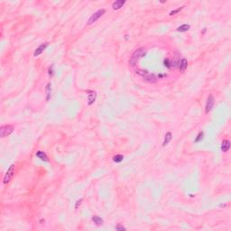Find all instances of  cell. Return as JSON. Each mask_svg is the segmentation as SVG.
I'll use <instances>...</instances> for the list:
<instances>
[{
	"label": "cell",
	"mask_w": 231,
	"mask_h": 231,
	"mask_svg": "<svg viewBox=\"0 0 231 231\" xmlns=\"http://www.w3.org/2000/svg\"><path fill=\"white\" fill-rule=\"evenodd\" d=\"M145 54H146V50L145 48L136 49V50L134 52V53L132 54L130 60H129V64H130V66H132V67L135 66V64L138 62L140 59H141L142 57L145 56Z\"/></svg>",
	"instance_id": "1"
},
{
	"label": "cell",
	"mask_w": 231,
	"mask_h": 231,
	"mask_svg": "<svg viewBox=\"0 0 231 231\" xmlns=\"http://www.w3.org/2000/svg\"><path fill=\"white\" fill-rule=\"evenodd\" d=\"M14 127L13 126H11V125L2 126L1 127H0V136H1L2 138H4V137L12 134V133L14 132Z\"/></svg>",
	"instance_id": "2"
},
{
	"label": "cell",
	"mask_w": 231,
	"mask_h": 231,
	"mask_svg": "<svg viewBox=\"0 0 231 231\" xmlns=\"http://www.w3.org/2000/svg\"><path fill=\"white\" fill-rule=\"evenodd\" d=\"M105 12H106L105 9H99V10H97V11L96 13H94V14H93L92 16H90V18L89 19L88 24H93V23L96 22L97 20H99V19L104 14H105Z\"/></svg>",
	"instance_id": "3"
},
{
	"label": "cell",
	"mask_w": 231,
	"mask_h": 231,
	"mask_svg": "<svg viewBox=\"0 0 231 231\" xmlns=\"http://www.w3.org/2000/svg\"><path fill=\"white\" fill-rule=\"evenodd\" d=\"M14 165L12 164L10 165V167L8 168V170L6 171V174H5V177H4V184H6L9 183V181L11 180V178L13 177V175H14Z\"/></svg>",
	"instance_id": "4"
},
{
	"label": "cell",
	"mask_w": 231,
	"mask_h": 231,
	"mask_svg": "<svg viewBox=\"0 0 231 231\" xmlns=\"http://www.w3.org/2000/svg\"><path fill=\"white\" fill-rule=\"evenodd\" d=\"M214 104H215V99H214L212 95H209V96L208 97L207 102H206V109H205L206 114L209 113V111H211V109H213Z\"/></svg>",
	"instance_id": "5"
},
{
	"label": "cell",
	"mask_w": 231,
	"mask_h": 231,
	"mask_svg": "<svg viewBox=\"0 0 231 231\" xmlns=\"http://www.w3.org/2000/svg\"><path fill=\"white\" fill-rule=\"evenodd\" d=\"M48 45H49V43H43V44H41V45H40L39 47H38V48L36 49V50H35V53H33V56H35V57L39 56V55L41 54L42 52H43L46 48H47V46H48Z\"/></svg>",
	"instance_id": "6"
},
{
	"label": "cell",
	"mask_w": 231,
	"mask_h": 231,
	"mask_svg": "<svg viewBox=\"0 0 231 231\" xmlns=\"http://www.w3.org/2000/svg\"><path fill=\"white\" fill-rule=\"evenodd\" d=\"M88 99H89V105H92L93 103L95 102V100H96V97H97V94L95 91H93V90H88Z\"/></svg>",
	"instance_id": "7"
},
{
	"label": "cell",
	"mask_w": 231,
	"mask_h": 231,
	"mask_svg": "<svg viewBox=\"0 0 231 231\" xmlns=\"http://www.w3.org/2000/svg\"><path fill=\"white\" fill-rule=\"evenodd\" d=\"M125 4H126L125 0H116V1H115L112 4V7H113L114 10H118L121 7H123V6H124Z\"/></svg>",
	"instance_id": "8"
},
{
	"label": "cell",
	"mask_w": 231,
	"mask_h": 231,
	"mask_svg": "<svg viewBox=\"0 0 231 231\" xmlns=\"http://www.w3.org/2000/svg\"><path fill=\"white\" fill-rule=\"evenodd\" d=\"M229 148H230V142L228 141V140H223V142H222V144H221L222 152H224V153L228 152V150H229Z\"/></svg>",
	"instance_id": "9"
},
{
	"label": "cell",
	"mask_w": 231,
	"mask_h": 231,
	"mask_svg": "<svg viewBox=\"0 0 231 231\" xmlns=\"http://www.w3.org/2000/svg\"><path fill=\"white\" fill-rule=\"evenodd\" d=\"M188 67V61L187 60H186L185 58H183V60L181 61V62H180V71H181V72H183V71H185V70L187 69Z\"/></svg>",
	"instance_id": "10"
},
{
	"label": "cell",
	"mask_w": 231,
	"mask_h": 231,
	"mask_svg": "<svg viewBox=\"0 0 231 231\" xmlns=\"http://www.w3.org/2000/svg\"><path fill=\"white\" fill-rule=\"evenodd\" d=\"M171 138H173V135H171V133H170V132L166 133V135H165V136H164V143H163V145H164V146H166V145H168V144L171 142Z\"/></svg>",
	"instance_id": "11"
},
{
	"label": "cell",
	"mask_w": 231,
	"mask_h": 231,
	"mask_svg": "<svg viewBox=\"0 0 231 231\" xmlns=\"http://www.w3.org/2000/svg\"><path fill=\"white\" fill-rule=\"evenodd\" d=\"M36 156L39 159H41L42 161H45V162H47L48 161V157L47 155H46V154L43 151H38L36 153Z\"/></svg>",
	"instance_id": "12"
},
{
	"label": "cell",
	"mask_w": 231,
	"mask_h": 231,
	"mask_svg": "<svg viewBox=\"0 0 231 231\" xmlns=\"http://www.w3.org/2000/svg\"><path fill=\"white\" fill-rule=\"evenodd\" d=\"M92 221L94 222L97 226H101L104 223V220L101 219V218H99V216H93Z\"/></svg>",
	"instance_id": "13"
},
{
	"label": "cell",
	"mask_w": 231,
	"mask_h": 231,
	"mask_svg": "<svg viewBox=\"0 0 231 231\" xmlns=\"http://www.w3.org/2000/svg\"><path fill=\"white\" fill-rule=\"evenodd\" d=\"M190 25L185 24H183V25H181V26L178 27L177 31L181 32V33H184V32H187V31L190 30Z\"/></svg>",
	"instance_id": "14"
},
{
	"label": "cell",
	"mask_w": 231,
	"mask_h": 231,
	"mask_svg": "<svg viewBox=\"0 0 231 231\" xmlns=\"http://www.w3.org/2000/svg\"><path fill=\"white\" fill-rule=\"evenodd\" d=\"M52 90H51V84L49 83L47 87H46V100H50L51 99V96H52Z\"/></svg>",
	"instance_id": "15"
},
{
	"label": "cell",
	"mask_w": 231,
	"mask_h": 231,
	"mask_svg": "<svg viewBox=\"0 0 231 231\" xmlns=\"http://www.w3.org/2000/svg\"><path fill=\"white\" fill-rule=\"evenodd\" d=\"M123 159H124V156L123 155H121V154H116V155H115L113 157V161L115 163H121Z\"/></svg>",
	"instance_id": "16"
},
{
	"label": "cell",
	"mask_w": 231,
	"mask_h": 231,
	"mask_svg": "<svg viewBox=\"0 0 231 231\" xmlns=\"http://www.w3.org/2000/svg\"><path fill=\"white\" fill-rule=\"evenodd\" d=\"M146 80H148V81L150 82H155L156 77L154 74H147V76H146Z\"/></svg>",
	"instance_id": "17"
},
{
	"label": "cell",
	"mask_w": 231,
	"mask_h": 231,
	"mask_svg": "<svg viewBox=\"0 0 231 231\" xmlns=\"http://www.w3.org/2000/svg\"><path fill=\"white\" fill-rule=\"evenodd\" d=\"M203 135H204L203 132H200V133H199L198 136H197V138L195 139V142H196V143H198V142L201 141V140H202V138H203Z\"/></svg>",
	"instance_id": "18"
},
{
	"label": "cell",
	"mask_w": 231,
	"mask_h": 231,
	"mask_svg": "<svg viewBox=\"0 0 231 231\" xmlns=\"http://www.w3.org/2000/svg\"><path fill=\"white\" fill-rule=\"evenodd\" d=\"M183 7H184V6H181V7H179L178 9H175V10H173V11H171L170 13V16H173V14H177V13H179L180 11H181V10L183 9Z\"/></svg>",
	"instance_id": "19"
},
{
	"label": "cell",
	"mask_w": 231,
	"mask_h": 231,
	"mask_svg": "<svg viewBox=\"0 0 231 231\" xmlns=\"http://www.w3.org/2000/svg\"><path fill=\"white\" fill-rule=\"evenodd\" d=\"M116 230H126V228H124V227L121 226V225H117L116 227Z\"/></svg>",
	"instance_id": "20"
},
{
	"label": "cell",
	"mask_w": 231,
	"mask_h": 231,
	"mask_svg": "<svg viewBox=\"0 0 231 231\" xmlns=\"http://www.w3.org/2000/svg\"><path fill=\"white\" fill-rule=\"evenodd\" d=\"M81 200H78V201H77V205H76V209H77V208H78V205H79V204H80V202H81Z\"/></svg>",
	"instance_id": "21"
}]
</instances>
